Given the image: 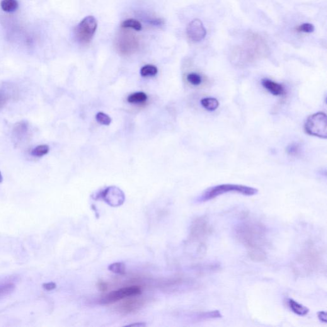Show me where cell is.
<instances>
[{"label": "cell", "instance_id": "3957f363", "mask_svg": "<svg viewBox=\"0 0 327 327\" xmlns=\"http://www.w3.org/2000/svg\"><path fill=\"white\" fill-rule=\"evenodd\" d=\"M258 190L251 186L239 184H220L207 189L197 199L198 203H204L228 193H237L246 196L257 195Z\"/></svg>", "mask_w": 327, "mask_h": 327}, {"label": "cell", "instance_id": "4316f807", "mask_svg": "<svg viewBox=\"0 0 327 327\" xmlns=\"http://www.w3.org/2000/svg\"><path fill=\"white\" fill-rule=\"evenodd\" d=\"M149 22L151 25H153L154 26H160L163 25L164 24V21H162V19L158 18L150 19Z\"/></svg>", "mask_w": 327, "mask_h": 327}, {"label": "cell", "instance_id": "7402d4cb", "mask_svg": "<svg viewBox=\"0 0 327 327\" xmlns=\"http://www.w3.org/2000/svg\"><path fill=\"white\" fill-rule=\"evenodd\" d=\"M108 269L117 274H124L125 273V264L122 262H116L111 264L108 266Z\"/></svg>", "mask_w": 327, "mask_h": 327}, {"label": "cell", "instance_id": "7a4b0ae2", "mask_svg": "<svg viewBox=\"0 0 327 327\" xmlns=\"http://www.w3.org/2000/svg\"><path fill=\"white\" fill-rule=\"evenodd\" d=\"M267 52V45L262 37L250 34L244 45L233 51L231 61L237 66H246L265 57Z\"/></svg>", "mask_w": 327, "mask_h": 327}, {"label": "cell", "instance_id": "5bb4252c", "mask_svg": "<svg viewBox=\"0 0 327 327\" xmlns=\"http://www.w3.org/2000/svg\"><path fill=\"white\" fill-rule=\"evenodd\" d=\"M143 301L142 300L135 299H130L125 301L121 306V310L123 312H131L136 311L140 307L142 306Z\"/></svg>", "mask_w": 327, "mask_h": 327}, {"label": "cell", "instance_id": "9a60e30c", "mask_svg": "<svg viewBox=\"0 0 327 327\" xmlns=\"http://www.w3.org/2000/svg\"><path fill=\"white\" fill-rule=\"evenodd\" d=\"M201 104L207 111H214L219 108V101L216 99L207 98L201 100Z\"/></svg>", "mask_w": 327, "mask_h": 327}, {"label": "cell", "instance_id": "1f68e13d", "mask_svg": "<svg viewBox=\"0 0 327 327\" xmlns=\"http://www.w3.org/2000/svg\"><path fill=\"white\" fill-rule=\"evenodd\" d=\"M4 103H5V100L3 98V96L0 95V108H1L2 106L4 105Z\"/></svg>", "mask_w": 327, "mask_h": 327}, {"label": "cell", "instance_id": "44dd1931", "mask_svg": "<svg viewBox=\"0 0 327 327\" xmlns=\"http://www.w3.org/2000/svg\"><path fill=\"white\" fill-rule=\"evenodd\" d=\"M186 80L193 86H199L203 83V77L196 72H191L186 76Z\"/></svg>", "mask_w": 327, "mask_h": 327}, {"label": "cell", "instance_id": "8992f818", "mask_svg": "<svg viewBox=\"0 0 327 327\" xmlns=\"http://www.w3.org/2000/svg\"><path fill=\"white\" fill-rule=\"evenodd\" d=\"M298 266L304 272H311L316 270L321 263L320 255L316 249L311 246H307L298 257Z\"/></svg>", "mask_w": 327, "mask_h": 327}, {"label": "cell", "instance_id": "ac0fdd59", "mask_svg": "<svg viewBox=\"0 0 327 327\" xmlns=\"http://www.w3.org/2000/svg\"><path fill=\"white\" fill-rule=\"evenodd\" d=\"M123 28H132L135 31H141L142 30V25L140 22L135 20L134 19H126L122 24Z\"/></svg>", "mask_w": 327, "mask_h": 327}, {"label": "cell", "instance_id": "8fae6325", "mask_svg": "<svg viewBox=\"0 0 327 327\" xmlns=\"http://www.w3.org/2000/svg\"><path fill=\"white\" fill-rule=\"evenodd\" d=\"M186 35L194 42H199L207 35V30L200 19H194L186 28Z\"/></svg>", "mask_w": 327, "mask_h": 327}, {"label": "cell", "instance_id": "4fadbf2b", "mask_svg": "<svg viewBox=\"0 0 327 327\" xmlns=\"http://www.w3.org/2000/svg\"><path fill=\"white\" fill-rule=\"evenodd\" d=\"M287 304L291 311L300 316H306L309 312V309L307 307L295 301L294 299H288L287 300Z\"/></svg>", "mask_w": 327, "mask_h": 327}, {"label": "cell", "instance_id": "f546056e", "mask_svg": "<svg viewBox=\"0 0 327 327\" xmlns=\"http://www.w3.org/2000/svg\"><path fill=\"white\" fill-rule=\"evenodd\" d=\"M128 326H137V327H142V326H146V324L144 323H139V322H138L137 323H132V324H128Z\"/></svg>", "mask_w": 327, "mask_h": 327}, {"label": "cell", "instance_id": "4dcf8cb0", "mask_svg": "<svg viewBox=\"0 0 327 327\" xmlns=\"http://www.w3.org/2000/svg\"><path fill=\"white\" fill-rule=\"evenodd\" d=\"M106 285L105 283H101L100 285H99V288H100V289L102 290H106Z\"/></svg>", "mask_w": 327, "mask_h": 327}, {"label": "cell", "instance_id": "484cf974", "mask_svg": "<svg viewBox=\"0 0 327 327\" xmlns=\"http://www.w3.org/2000/svg\"><path fill=\"white\" fill-rule=\"evenodd\" d=\"M297 30L300 31V32L310 33L313 32L314 31V26L312 24L310 23H304L302 24V25H300L299 28H297Z\"/></svg>", "mask_w": 327, "mask_h": 327}, {"label": "cell", "instance_id": "7c38bea8", "mask_svg": "<svg viewBox=\"0 0 327 327\" xmlns=\"http://www.w3.org/2000/svg\"><path fill=\"white\" fill-rule=\"evenodd\" d=\"M263 88L274 96H283L286 94L285 87L279 83L268 79H263L261 81Z\"/></svg>", "mask_w": 327, "mask_h": 327}, {"label": "cell", "instance_id": "2e32d148", "mask_svg": "<svg viewBox=\"0 0 327 327\" xmlns=\"http://www.w3.org/2000/svg\"><path fill=\"white\" fill-rule=\"evenodd\" d=\"M148 97L144 92H136L128 97L127 101L130 104H143L147 101Z\"/></svg>", "mask_w": 327, "mask_h": 327}, {"label": "cell", "instance_id": "9c48e42d", "mask_svg": "<svg viewBox=\"0 0 327 327\" xmlns=\"http://www.w3.org/2000/svg\"><path fill=\"white\" fill-rule=\"evenodd\" d=\"M97 198L103 199L111 207H119L125 202L124 193L117 186H111L106 188L98 195Z\"/></svg>", "mask_w": 327, "mask_h": 327}, {"label": "cell", "instance_id": "603a6c76", "mask_svg": "<svg viewBox=\"0 0 327 327\" xmlns=\"http://www.w3.org/2000/svg\"><path fill=\"white\" fill-rule=\"evenodd\" d=\"M14 288H15V286L12 284V283H7V284L0 285V299L11 294L14 290Z\"/></svg>", "mask_w": 327, "mask_h": 327}, {"label": "cell", "instance_id": "f1b7e54d", "mask_svg": "<svg viewBox=\"0 0 327 327\" xmlns=\"http://www.w3.org/2000/svg\"><path fill=\"white\" fill-rule=\"evenodd\" d=\"M56 287H57V286H56L55 283H46V284L43 285V287L47 290H54Z\"/></svg>", "mask_w": 327, "mask_h": 327}, {"label": "cell", "instance_id": "cb8c5ba5", "mask_svg": "<svg viewBox=\"0 0 327 327\" xmlns=\"http://www.w3.org/2000/svg\"><path fill=\"white\" fill-rule=\"evenodd\" d=\"M96 118L97 121L102 125H109L111 122V118L110 116L103 112H99L97 114Z\"/></svg>", "mask_w": 327, "mask_h": 327}, {"label": "cell", "instance_id": "d6986e66", "mask_svg": "<svg viewBox=\"0 0 327 327\" xmlns=\"http://www.w3.org/2000/svg\"><path fill=\"white\" fill-rule=\"evenodd\" d=\"M50 152V147L47 145H38L31 150V154L33 157H41L45 156Z\"/></svg>", "mask_w": 327, "mask_h": 327}, {"label": "cell", "instance_id": "5b68a950", "mask_svg": "<svg viewBox=\"0 0 327 327\" xmlns=\"http://www.w3.org/2000/svg\"><path fill=\"white\" fill-rule=\"evenodd\" d=\"M97 28V19L94 16H87L75 29V37L81 44H88L93 39Z\"/></svg>", "mask_w": 327, "mask_h": 327}, {"label": "cell", "instance_id": "d4e9b609", "mask_svg": "<svg viewBox=\"0 0 327 327\" xmlns=\"http://www.w3.org/2000/svg\"><path fill=\"white\" fill-rule=\"evenodd\" d=\"M287 152L290 156H297L301 152V148L299 144H292L288 146Z\"/></svg>", "mask_w": 327, "mask_h": 327}, {"label": "cell", "instance_id": "277c9868", "mask_svg": "<svg viewBox=\"0 0 327 327\" xmlns=\"http://www.w3.org/2000/svg\"><path fill=\"white\" fill-rule=\"evenodd\" d=\"M304 130L307 134L321 138V139H326L327 118L326 114L319 112L309 116L305 123Z\"/></svg>", "mask_w": 327, "mask_h": 327}, {"label": "cell", "instance_id": "e0dca14e", "mask_svg": "<svg viewBox=\"0 0 327 327\" xmlns=\"http://www.w3.org/2000/svg\"><path fill=\"white\" fill-rule=\"evenodd\" d=\"M19 6L17 0H2L1 7L7 13H13L18 9Z\"/></svg>", "mask_w": 327, "mask_h": 327}, {"label": "cell", "instance_id": "52a82bcc", "mask_svg": "<svg viewBox=\"0 0 327 327\" xmlns=\"http://www.w3.org/2000/svg\"><path fill=\"white\" fill-rule=\"evenodd\" d=\"M212 227L204 217H198L191 225V238L193 241L202 244L211 234Z\"/></svg>", "mask_w": 327, "mask_h": 327}, {"label": "cell", "instance_id": "ffe728a7", "mask_svg": "<svg viewBox=\"0 0 327 327\" xmlns=\"http://www.w3.org/2000/svg\"><path fill=\"white\" fill-rule=\"evenodd\" d=\"M158 72V69L153 65H147L143 67L140 73L143 77L155 76Z\"/></svg>", "mask_w": 327, "mask_h": 327}, {"label": "cell", "instance_id": "83f0119b", "mask_svg": "<svg viewBox=\"0 0 327 327\" xmlns=\"http://www.w3.org/2000/svg\"><path fill=\"white\" fill-rule=\"evenodd\" d=\"M318 317L320 321L323 322V323H326L327 318L326 312L320 311L318 312Z\"/></svg>", "mask_w": 327, "mask_h": 327}, {"label": "cell", "instance_id": "6da1fadb", "mask_svg": "<svg viewBox=\"0 0 327 327\" xmlns=\"http://www.w3.org/2000/svg\"><path fill=\"white\" fill-rule=\"evenodd\" d=\"M233 235L237 241L248 250L251 260H265L267 230L261 222L248 219L241 220L234 226Z\"/></svg>", "mask_w": 327, "mask_h": 327}, {"label": "cell", "instance_id": "30bf717a", "mask_svg": "<svg viewBox=\"0 0 327 327\" xmlns=\"http://www.w3.org/2000/svg\"><path fill=\"white\" fill-rule=\"evenodd\" d=\"M118 52L123 55H130L136 52L139 42L135 36L129 34H123L120 36L116 42Z\"/></svg>", "mask_w": 327, "mask_h": 327}, {"label": "cell", "instance_id": "ba28073f", "mask_svg": "<svg viewBox=\"0 0 327 327\" xmlns=\"http://www.w3.org/2000/svg\"><path fill=\"white\" fill-rule=\"evenodd\" d=\"M142 294V289L138 287H128L113 291L106 296L102 298L101 302L103 304H111L127 297L137 296Z\"/></svg>", "mask_w": 327, "mask_h": 327}, {"label": "cell", "instance_id": "d6a6232c", "mask_svg": "<svg viewBox=\"0 0 327 327\" xmlns=\"http://www.w3.org/2000/svg\"><path fill=\"white\" fill-rule=\"evenodd\" d=\"M2 181H3V176H2L1 172H0V183H1Z\"/></svg>", "mask_w": 327, "mask_h": 327}]
</instances>
